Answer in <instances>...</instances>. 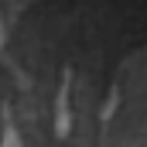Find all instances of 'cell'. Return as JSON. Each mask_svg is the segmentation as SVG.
Listing matches in <instances>:
<instances>
[{"label":"cell","mask_w":147,"mask_h":147,"mask_svg":"<svg viewBox=\"0 0 147 147\" xmlns=\"http://www.w3.org/2000/svg\"><path fill=\"white\" fill-rule=\"evenodd\" d=\"M3 147H21V144H17V137H14V134H7V137H3Z\"/></svg>","instance_id":"6da1fadb"}]
</instances>
